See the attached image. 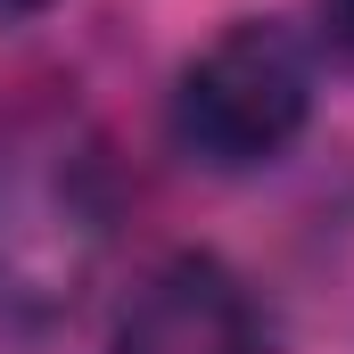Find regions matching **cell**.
I'll list each match as a JSON object with an SVG mask.
<instances>
[{"label": "cell", "mask_w": 354, "mask_h": 354, "mask_svg": "<svg viewBox=\"0 0 354 354\" xmlns=\"http://www.w3.org/2000/svg\"><path fill=\"white\" fill-rule=\"evenodd\" d=\"M313 17H322V41L338 50V66H354V0H313Z\"/></svg>", "instance_id": "obj_4"}, {"label": "cell", "mask_w": 354, "mask_h": 354, "mask_svg": "<svg viewBox=\"0 0 354 354\" xmlns=\"http://www.w3.org/2000/svg\"><path fill=\"white\" fill-rule=\"evenodd\" d=\"M264 305L223 256H165L124 297L107 354H264Z\"/></svg>", "instance_id": "obj_3"}, {"label": "cell", "mask_w": 354, "mask_h": 354, "mask_svg": "<svg viewBox=\"0 0 354 354\" xmlns=\"http://www.w3.org/2000/svg\"><path fill=\"white\" fill-rule=\"evenodd\" d=\"M115 239V165L83 115H0V330L75 313Z\"/></svg>", "instance_id": "obj_1"}, {"label": "cell", "mask_w": 354, "mask_h": 354, "mask_svg": "<svg viewBox=\"0 0 354 354\" xmlns=\"http://www.w3.org/2000/svg\"><path fill=\"white\" fill-rule=\"evenodd\" d=\"M305 115H313V50L272 17H239L181 66L174 149L206 174H256L297 149Z\"/></svg>", "instance_id": "obj_2"}, {"label": "cell", "mask_w": 354, "mask_h": 354, "mask_svg": "<svg viewBox=\"0 0 354 354\" xmlns=\"http://www.w3.org/2000/svg\"><path fill=\"white\" fill-rule=\"evenodd\" d=\"M50 0H0V25H25V17H41Z\"/></svg>", "instance_id": "obj_5"}]
</instances>
